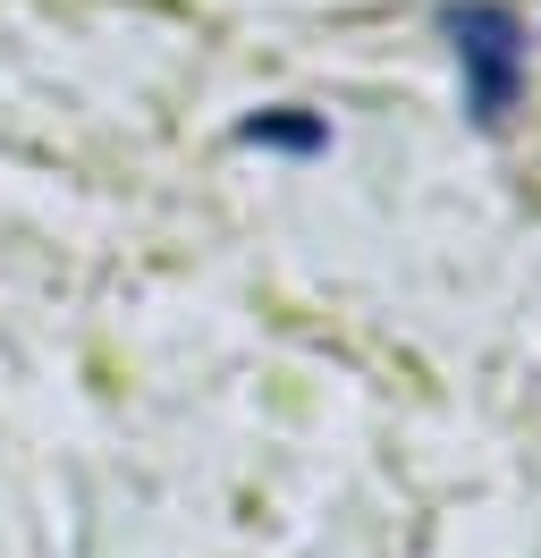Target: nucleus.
Returning <instances> with one entry per match:
<instances>
[{
  "instance_id": "1",
  "label": "nucleus",
  "mask_w": 541,
  "mask_h": 558,
  "mask_svg": "<svg viewBox=\"0 0 541 558\" xmlns=\"http://www.w3.org/2000/svg\"><path fill=\"white\" fill-rule=\"evenodd\" d=\"M448 43H457V76H466V110L482 128H500L525 85V26L500 0H448Z\"/></svg>"
},
{
  "instance_id": "2",
  "label": "nucleus",
  "mask_w": 541,
  "mask_h": 558,
  "mask_svg": "<svg viewBox=\"0 0 541 558\" xmlns=\"http://www.w3.org/2000/svg\"><path fill=\"white\" fill-rule=\"evenodd\" d=\"M237 136L270 144V153H313V144H322V119H304V110H263V119H245Z\"/></svg>"
}]
</instances>
